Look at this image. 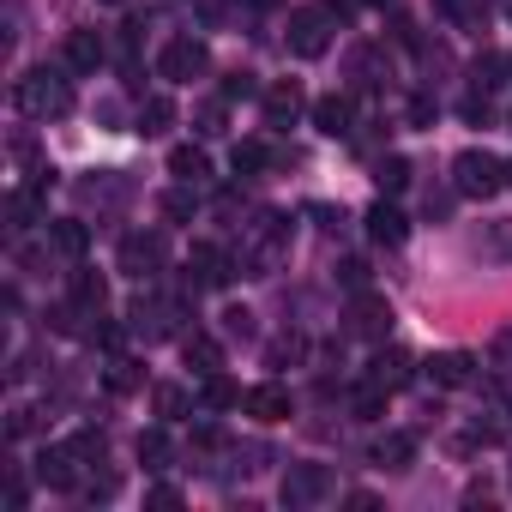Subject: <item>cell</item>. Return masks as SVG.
<instances>
[{
  "mask_svg": "<svg viewBox=\"0 0 512 512\" xmlns=\"http://www.w3.org/2000/svg\"><path fill=\"white\" fill-rule=\"evenodd\" d=\"M157 211H163L169 223H193V217H199V187H193V181H181V187H169V193L157 199Z\"/></svg>",
  "mask_w": 512,
  "mask_h": 512,
  "instance_id": "obj_22",
  "label": "cell"
},
{
  "mask_svg": "<svg viewBox=\"0 0 512 512\" xmlns=\"http://www.w3.org/2000/svg\"><path fill=\"white\" fill-rule=\"evenodd\" d=\"M386 398H392L386 386H374V380H362V386L350 392V416H356V422H380V416H386Z\"/></svg>",
  "mask_w": 512,
  "mask_h": 512,
  "instance_id": "obj_24",
  "label": "cell"
},
{
  "mask_svg": "<svg viewBox=\"0 0 512 512\" xmlns=\"http://www.w3.org/2000/svg\"><path fill=\"white\" fill-rule=\"evenodd\" d=\"M37 428H43V410H37V404H19V410H13V422H7V434H13V440H25V434H37Z\"/></svg>",
  "mask_w": 512,
  "mask_h": 512,
  "instance_id": "obj_38",
  "label": "cell"
},
{
  "mask_svg": "<svg viewBox=\"0 0 512 512\" xmlns=\"http://www.w3.org/2000/svg\"><path fill=\"white\" fill-rule=\"evenodd\" d=\"M290 253V217L284 211H260V223L241 229V247H235V272L241 278H272Z\"/></svg>",
  "mask_w": 512,
  "mask_h": 512,
  "instance_id": "obj_1",
  "label": "cell"
},
{
  "mask_svg": "<svg viewBox=\"0 0 512 512\" xmlns=\"http://www.w3.org/2000/svg\"><path fill=\"white\" fill-rule=\"evenodd\" d=\"M374 181H380V193H404L410 187V163L404 157H380L374 163Z\"/></svg>",
  "mask_w": 512,
  "mask_h": 512,
  "instance_id": "obj_30",
  "label": "cell"
},
{
  "mask_svg": "<svg viewBox=\"0 0 512 512\" xmlns=\"http://www.w3.org/2000/svg\"><path fill=\"white\" fill-rule=\"evenodd\" d=\"M157 73H163L169 85H193V79H205V73H211V49H205V37H169L163 55H157Z\"/></svg>",
  "mask_w": 512,
  "mask_h": 512,
  "instance_id": "obj_6",
  "label": "cell"
},
{
  "mask_svg": "<svg viewBox=\"0 0 512 512\" xmlns=\"http://www.w3.org/2000/svg\"><path fill=\"white\" fill-rule=\"evenodd\" d=\"M163 235H145V229H133L127 241H121V272L127 278H139V284H151V278H163Z\"/></svg>",
  "mask_w": 512,
  "mask_h": 512,
  "instance_id": "obj_8",
  "label": "cell"
},
{
  "mask_svg": "<svg viewBox=\"0 0 512 512\" xmlns=\"http://www.w3.org/2000/svg\"><path fill=\"white\" fill-rule=\"evenodd\" d=\"M253 7H272V0H253Z\"/></svg>",
  "mask_w": 512,
  "mask_h": 512,
  "instance_id": "obj_49",
  "label": "cell"
},
{
  "mask_svg": "<svg viewBox=\"0 0 512 512\" xmlns=\"http://www.w3.org/2000/svg\"><path fill=\"white\" fill-rule=\"evenodd\" d=\"M350 332H356V338H374V344H386V332H392V308H386V296L362 290V296L350 302Z\"/></svg>",
  "mask_w": 512,
  "mask_h": 512,
  "instance_id": "obj_11",
  "label": "cell"
},
{
  "mask_svg": "<svg viewBox=\"0 0 512 512\" xmlns=\"http://www.w3.org/2000/svg\"><path fill=\"white\" fill-rule=\"evenodd\" d=\"M368 380H374V386H386V392H404V386L416 380V362H410L404 350H386V344H380V350H374V362H368Z\"/></svg>",
  "mask_w": 512,
  "mask_h": 512,
  "instance_id": "obj_12",
  "label": "cell"
},
{
  "mask_svg": "<svg viewBox=\"0 0 512 512\" xmlns=\"http://www.w3.org/2000/svg\"><path fill=\"white\" fill-rule=\"evenodd\" d=\"M488 253H494V260H512V223H494L488 229Z\"/></svg>",
  "mask_w": 512,
  "mask_h": 512,
  "instance_id": "obj_40",
  "label": "cell"
},
{
  "mask_svg": "<svg viewBox=\"0 0 512 512\" xmlns=\"http://www.w3.org/2000/svg\"><path fill=\"white\" fill-rule=\"evenodd\" d=\"M19 109H25L31 121H61V115H73V79H67L61 67H31V73L19 79Z\"/></svg>",
  "mask_w": 512,
  "mask_h": 512,
  "instance_id": "obj_2",
  "label": "cell"
},
{
  "mask_svg": "<svg viewBox=\"0 0 512 512\" xmlns=\"http://www.w3.org/2000/svg\"><path fill=\"white\" fill-rule=\"evenodd\" d=\"M500 404H506V416H512V386H500Z\"/></svg>",
  "mask_w": 512,
  "mask_h": 512,
  "instance_id": "obj_46",
  "label": "cell"
},
{
  "mask_svg": "<svg viewBox=\"0 0 512 512\" xmlns=\"http://www.w3.org/2000/svg\"><path fill=\"white\" fill-rule=\"evenodd\" d=\"M169 175L199 187V181H211V157H205L199 145H175V151H169Z\"/></svg>",
  "mask_w": 512,
  "mask_h": 512,
  "instance_id": "obj_21",
  "label": "cell"
},
{
  "mask_svg": "<svg viewBox=\"0 0 512 512\" xmlns=\"http://www.w3.org/2000/svg\"><path fill=\"white\" fill-rule=\"evenodd\" d=\"M49 247L61 253V260H85V253H91V229L79 217H61V223H49Z\"/></svg>",
  "mask_w": 512,
  "mask_h": 512,
  "instance_id": "obj_18",
  "label": "cell"
},
{
  "mask_svg": "<svg viewBox=\"0 0 512 512\" xmlns=\"http://www.w3.org/2000/svg\"><path fill=\"white\" fill-rule=\"evenodd\" d=\"M151 404H157V416H163V422H181V416L193 410V398H187L181 386H157V392H151Z\"/></svg>",
  "mask_w": 512,
  "mask_h": 512,
  "instance_id": "obj_31",
  "label": "cell"
},
{
  "mask_svg": "<svg viewBox=\"0 0 512 512\" xmlns=\"http://www.w3.org/2000/svg\"><path fill=\"white\" fill-rule=\"evenodd\" d=\"M103 55H109V49H103V37H97V31H73V37H67V49H61V61H67L73 73H97V67H103Z\"/></svg>",
  "mask_w": 512,
  "mask_h": 512,
  "instance_id": "obj_17",
  "label": "cell"
},
{
  "mask_svg": "<svg viewBox=\"0 0 512 512\" xmlns=\"http://www.w3.org/2000/svg\"><path fill=\"white\" fill-rule=\"evenodd\" d=\"M278 494H284V506H290V512H308V506H326V500L338 494V476H332L326 464H290Z\"/></svg>",
  "mask_w": 512,
  "mask_h": 512,
  "instance_id": "obj_5",
  "label": "cell"
},
{
  "mask_svg": "<svg viewBox=\"0 0 512 512\" xmlns=\"http://www.w3.org/2000/svg\"><path fill=\"white\" fill-rule=\"evenodd\" d=\"M73 302H79L85 314H103V308H109V284H103L97 272H73Z\"/></svg>",
  "mask_w": 512,
  "mask_h": 512,
  "instance_id": "obj_26",
  "label": "cell"
},
{
  "mask_svg": "<svg viewBox=\"0 0 512 512\" xmlns=\"http://www.w3.org/2000/svg\"><path fill=\"white\" fill-rule=\"evenodd\" d=\"M247 97H266V91L253 85V73H241V67H235V73L223 79V103H247Z\"/></svg>",
  "mask_w": 512,
  "mask_h": 512,
  "instance_id": "obj_36",
  "label": "cell"
},
{
  "mask_svg": "<svg viewBox=\"0 0 512 512\" xmlns=\"http://www.w3.org/2000/svg\"><path fill=\"white\" fill-rule=\"evenodd\" d=\"M229 163H235V175H266L278 157H272L260 139H247V145H235V157H229Z\"/></svg>",
  "mask_w": 512,
  "mask_h": 512,
  "instance_id": "obj_27",
  "label": "cell"
},
{
  "mask_svg": "<svg viewBox=\"0 0 512 512\" xmlns=\"http://www.w3.org/2000/svg\"><path fill=\"white\" fill-rule=\"evenodd\" d=\"M428 380H434V386H446V392H458V386H470V380H476V362H470L464 350H440V356L428 362Z\"/></svg>",
  "mask_w": 512,
  "mask_h": 512,
  "instance_id": "obj_16",
  "label": "cell"
},
{
  "mask_svg": "<svg viewBox=\"0 0 512 512\" xmlns=\"http://www.w3.org/2000/svg\"><path fill=\"white\" fill-rule=\"evenodd\" d=\"M181 356H187L193 374H217V368H223V344H217L211 332H187V338H181Z\"/></svg>",
  "mask_w": 512,
  "mask_h": 512,
  "instance_id": "obj_19",
  "label": "cell"
},
{
  "mask_svg": "<svg viewBox=\"0 0 512 512\" xmlns=\"http://www.w3.org/2000/svg\"><path fill=\"white\" fill-rule=\"evenodd\" d=\"M500 187H506V163H500L494 151L470 145V151L452 157V193H458V199H494Z\"/></svg>",
  "mask_w": 512,
  "mask_h": 512,
  "instance_id": "obj_3",
  "label": "cell"
},
{
  "mask_svg": "<svg viewBox=\"0 0 512 512\" xmlns=\"http://www.w3.org/2000/svg\"><path fill=\"white\" fill-rule=\"evenodd\" d=\"M97 7H121V0H97Z\"/></svg>",
  "mask_w": 512,
  "mask_h": 512,
  "instance_id": "obj_47",
  "label": "cell"
},
{
  "mask_svg": "<svg viewBox=\"0 0 512 512\" xmlns=\"http://www.w3.org/2000/svg\"><path fill=\"white\" fill-rule=\"evenodd\" d=\"M169 452H175V446H169V434H163V428H145V434H139V464H145V470H163V464H169Z\"/></svg>",
  "mask_w": 512,
  "mask_h": 512,
  "instance_id": "obj_29",
  "label": "cell"
},
{
  "mask_svg": "<svg viewBox=\"0 0 512 512\" xmlns=\"http://www.w3.org/2000/svg\"><path fill=\"white\" fill-rule=\"evenodd\" d=\"M175 127V103L169 97H145L139 103V121H133V133H145V139H163Z\"/></svg>",
  "mask_w": 512,
  "mask_h": 512,
  "instance_id": "obj_20",
  "label": "cell"
},
{
  "mask_svg": "<svg viewBox=\"0 0 512 512\" xmlns=\"http://www.w3.org/2000/svg\"><path fill=\"white\" fill-rule=\"evenodd\" d=\"M506 13H512V0H506Z\"/></svg>",
  "mask_w": 512,
  "mask_h": 512,
  "instance_id": "obj_50",
  "label": "cell"
},
{
  "mask_svg": "<svg viewBox=\"0 0 512 512\" xmlns=\"http://www.w3.org/2000/svg\"><path fill=\"white\" fill-rule=\"evenodd\" d=\"M332 31H338V13H332V7H296V13H290V31H284V43H290V55L320 61V55L332 49Z\"/></svg>",
  "mask_w": 512,
  "mask_h": 512,
  "instance_id": "obj_4",
  "label": "cell"
},
{
  "mask_svg": "<svg viewBox=\"0 0 512 512\" xmlns=\"http://www.w3.org/2000/svg\"><path fill=\"white\" fill-rule=\"evenodd\" d=\"M338 284H344L350 296H362V290H368V266H362V260H344V266H338Z\"/></svg>",
  "mask_w": 512,
  "mask_h": 512,
  "instance_id": "obj_39",
  "label": "cell"
},
{
  "mask_svg": "<svg viewBox=\"0 0 512 512\" xmlns=\"http://www.w3.org/2000/svg\"><path fill=\"white\" fill-rule=\"evenodd\" d=\"M241 410L253 416V422H290L296 416V398H290V386H278V380H260L253 392H241Z\"/></svg>",
  "mask_w": 512,
  "mask_h": 512,
  "instance_id": "obj_10",
  "label": "cell"
},
{
  "mask_svg": "<svg viewBox=\"0 0 512 512\" xmlns=\"http://www.w3.org/2000/svg\"><path fill=\"white\" fill-rule=\"evenodd\" d=\"M428 121H434V103H428V97H416V103H410V127H428Z\"/></svg>",
  "mask_w": 512,
  "mask_h": 512,
  "instance_id": "obj_43",
  "label": "cell"
},
{
  "mask_svg": "<svg viewBox=\"0 0 512 512\" xmlns=\"http://www.w3.org/2000/svg\"><path fill=\"white\" fill-rule=\"evenodd\" d=\"M145 500H151V506H181V494H175V488H151Z\"/></svg>",
  "mask_w": 512,
  "mask_h": 512,
  "instance_id": "obj_44",
  "label": "cell"
},
{
  "mask_svg": "<svg viewBox=\"0 0 512 512\" xmlns=\"http://www.w3.org/2000/svg\"><path fill=\"white\" fill-rule=\"evenodd\" d=\"M350 121H356V109H350V97H344V91H332V97H320V103H314V127H320L326 139H350Z\"/></svg>",
  "mask_w": 512,
  "mask_h": 512,
  "instance_id": "obj_15",
  "label": "cell"
},
{
  "mask_svg": "<svg viewBox=\"0 0 512 512\" xmlns=\"http://www.w3.org/2000/svg\"><path fill=\"white\" fill-rule=\"evenodd\" d=\"M410 458H416V434H380V446H374L380 470H410Z\"/></svg>",
  "mask_w": 512,
  "mask_h": 512,
  "instance_id": "obj_23",
  "label": "cell"
},
{
  "mask_svg": "<svg viewBox=\"0 0 512 512\" xmlns=\"http://www.w3.org/2000/svg\"><path fill=\"white\" fill-rule=\"evenodd\" d=\"M199 133H205V139L223 133V103H205V109H199Z\"/></svg>",
  "mask_w": 512,
  "mask_h": 512,
  "instance_id": "obj_42",
  "label": "cell"
},
{
  "mask_svg": "<svg viewBox=\"0 0 512 512\" xmlns=\"http://www.w3.org/2000/svg\"><path fill=\"white\" fill-rule=\"evenodd\" d=\"M229 278H235V260H229L223 247H205V241H199V247L187 253V290H193V296H199V290H223Z\"/></svg>",
  "mask_w": 512,
  "mask_h": 512,
  "instance_id": "obj_9",
  "label": "cell"
},
{
  "mask_svg": "<svg viewBox=\"0 0 512 512\" xmlns=\"http://www.w3.org/2000/svg\"><path fill=\"white\" fill-rule=\"evenodd\" d=\"M362 223H368V235H374L380 247H404V241H410V217H404L398 205H386V199H380V205H368V217H362Z\"/></svg>",
  "mask_w": 512,
  "mask_h": 512,
  "instance_id": "obj_13",
  "label": "cell"
},
{
  "mask_svg": "<svg viewBox=\"0 0 512 512\" xmlns=\"http://www.w3.org/2000/svg\"><path fill=\"white\" fill-rule=\"evenodd\" d=\"M103 380H109V392H133V386H139V362H127V356H115Z\"/></svg>",
  "mask_w": 512,
  "mask_h": 512,
  "instance_id": "obj_37",
  "label": "cell"
},
{
  "mask_svg": "<svg viewBox=\"0 0 512 512\" xmlns=\"http://www.w3.org/2000/svg\"><path fill=\"white\" fill-rule=\"evenodd\" d=\"M199 404H205V410H229V404H241V392H235L223 374H205V392H199Z\"/></svg>",
  "mask_w": 512,
  "mask_h": 512,
  "instance_id": "obj_32",
  "label": "cell"
},
{
  "mask_svg": "<svg viewBox=\"0 0 512 512\" xmlns=\"http://www.w3.org/2000/svg\"><path fill=\"white\" fill-rule=\"evenodd\" d=\"M506 187H512V163H506Z\"/></svg>",
  "mask_w": 512,
  "mask_h": 512,
  "instance_id": "obj_48",
  "label": "cell"
},
{
  "mask_svg": "<svg viewBox=\"0 0 512 512\" xmlns=\"http://www.w3.org/2000/svg\"><path fill=\"white\" fill-rule=\"evenodd\" d=\"M67 446H73V452H79V458H85V464H103V452H109V440H103V434H97V428H79V434H73V440H67Z\"/></svg>",
  "mask_w": 512,
  "mask_h": 512,
  "instance_id": "obj_35",
  "label": "cell"
},
{
  "mask_svg": "<svg viewBox=\"0 0 512 512\" xmlns=\"http://www.w3.org/2000/svg\"><path fill=\"white\" fill-rule=\"evenodd\" d=\"M37 193H43V187L31 181V187H19V193L7 199V229H13V235H25V229L37 223Z\"/></svg>",
  "mask_w": 512,
  "mask_h": 512,
  "instance_id": "obj_25",
  "label": "cell"
},
{
  "mask_svg": "<svg viewBox=\"0 0 512 512\" xmlns=\"http://www.w3.org/2000/svg\"><path fill=\"white\" fill-rule=\"evenodd\" d=\"M302 356H308V338L302 332H284V338L266 344V368H284V362H302Z\"/></svg>",
  "mask_w": 512,
  "mask_h": 512,
  "instance_id": "obj_28",
  "label": "cell"
},
{
  "mask_svg": "<svg viewBox=\"0 0 512 512\" xmlns=\"http://www.w3.org/2000/svg\"><path fill=\"white\" fill-rule=\"evenodd\" d=\"M199 19H223V0H199Z\"/></svg>",
  "mask_w": 512,
  "mask_h": 512,
  "instance_id": "obj_45",
  "label": "cell"
},
{
  "mask_svg": "<svg viewBox=\"0 0 512 512\" xmlns=\"http://www.w3.org/2000/svg\"><path fill=\"white\" fill-rule=\"evenodd\" d=\"M85 458L73 452V446H43L37 452V482L43 488H55V494H73V488H85Z\"/></svg>",
  "mask_w": 512,
  "mask_h": 512,
  "instance_id": "obj_7",
  "label": "cell"
},
{
  "mask_svg": "<svg viewBox=\"0 0 512 512\" xmlns=\"http://www.w3.org/2000/svg\"><path fill=\"white\" fill-rule=\"evenodd\" d=\"M500 73H506V61H500V55H476L470 85H476V91H494V85H500Z\"/></svg>",
  "mask_w": 512,
  "mask_h": 512,
  "instance_id": "obj_34",
  "label": "cell"
},
{
  "mask_svg": "<svg viewBox=\"0 0 512 512\" xmlns=\"http://www.w3.org/2000/svg\"><path fill=\"white\" fill-rule=\"evenodd\" d=\"M440 13H446V19H458V25H470V31H476V25H482V19H488V0H440Z\"/></svg>",
  "mask_w": 512,
  "mask_h": 512,
  "instance_id": "obj_33",
  "label": "cell"
},
{
  "mask_svg": "<svg viewBox=\"0 0 512 512\" xmlns=\"http://www.w3.org/2000/svg\"><path fill=\"white\" fill-rule=\"evenodd\" d=\"M223 332H229V338H253V314H247V308H229V314H223Z\"/></svg>",
  "mask_w": 512,
  "mask_h": 512,
  "instance_id": "obj_41",
  "label": "cell"
},
{
  "mask_svg": "<svg viewBox=\"0 0 512 512\" xmlns=\"http://www.w3.org/2000/svg\"><path fill=\"white\" fill-rule=\"evenodd\" d=\"M302 109H308V97H302V85H296V79H278V85L266 91V121H272V127H290Z\"/></svg>",
  "mask_w": 512,
  "mask_h": 512,
  "instance_id": "obj_14",
  "label": "cell"
}]
</instances>
